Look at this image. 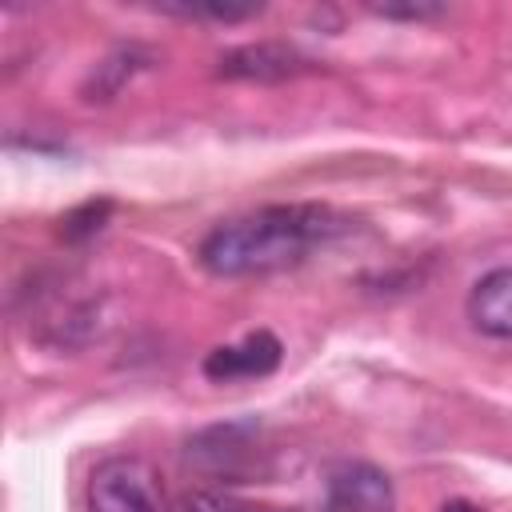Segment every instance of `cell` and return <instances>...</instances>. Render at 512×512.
<instances>
[{"label": "cell", "instance_id": "8", "mask_svg": "<svg viewBox=\"0 0 512 512\" xmlns=\"http://www.w3.org/2000/svg\"><path fill=\"white\" fill-rule=\"evenodd\" d=\"M184 504H188V512H276V508L244 500L240 492H228V488H196V492H188Z\"/></svg>", "mask_w": 512, "mask_h": 512}, {"label": "cell", "instance_id": "7", "mask_svg": "<svg viewBox=\"0 0 512 512\" xmlns=\"http://www.w3.org/2000/svg\"><path fill=\"white\" fill-rule=\"evenodd\" d=\"M308 60L284 44H248L220 60V76H244V80H284L300 72Z\"/></svg>", "mask_w": 512, "mask_h": 512}, {"label": "cell", "instance_id": "6", "mask_svg": "<svg viewBox=\"0 0 512 512\" xmlns=\"http://www.w3.org/2000/svg\"><path fill=\"white\" fill-rule=\"evenodd\" d=\"M468 320L476 332L512 340V268H492L468 292Z\"/></svg>", "mask_w": 512, "mask_h": 512}, {"label": "cell", "instance_id": "3", "mask_svg": "<svg viewBox=\"0 0 512 512\" xmlns=\"http://www.w3.org/2000/svg\"><path fill=\"white\" fill-rule=\"evenodd\" d=\"M188 464H196L200 472H208L216 480L240 484L244 476H252L260 468L256 428L252 424H220V428L200 432L188 444Z\"/></svg>", "mask_w": 512, "mask_h": 512}, {"label": "cell", "instance_id": "4", "mask_svg": "<svg viewBox=\"0 0 512 512\" xmlns=\"http://www.w3.org/2000/svg\"><path fill=\"white\" fill-rule=\"evenodd\" d=\"M392 480L376 464H340L328 476V512H392Z\"/></svg>", "mask_w": 512, "mask_h": 512}, {"label": "cell", "instance_id": "9", "mask_svg": "<svg viewBox=\"0 0 512 512\" xmlns=\"http://www.w3.org/2000/svg\"><path fill=\"white\" fill-rule=\"evenodd\" d=\"M380 16H404V20H424V16H440L444 8H428V4H416V8H372Z\"/></svg>", "mask_w": 512, "mask_h": 512}, {"label": "cell", "instance_id": "1", "mask_svg": "<svg viewBox=\"0 0 512 512\" xmlns=\"http://www.w3.org/2000/svg\"><path fill=\"white\" fill-rule=\"evenodd\" d=\"M340 232H348V216L324 204H268L216 224L200 240L196 260L212 276H268L300 264Z\"/></svg>", "mask_w": 512, "mask_h": 512}, {"label": "cell", "instance_id": "5", "mask_svg": "<svg viewBox=\"0 0 512 512\" xmlns=\"http://www.w3.org/2000/svg\"><path fill=\"white\" fill-rule=\"evenodd\" d=\"M284 348L272 332H248L236 344H220L204 356V376L208 380H256L276 372Z\"/></svg>", "mask_w": 512, "mask_h": 512}, {"label": "cell", "instance_id": "2", "mask_svg": "<svg viewBox=\"0 0 512 512\" xmlns=\"http://www.w3.org/2000/svg\"><path fill=\"white\" fill-rule=\"evenodd\" d=\"M88 512H176L164 476L144 456H108L88 476Z\"/></svg>", "mask_w": 512, "mask_h": 512}, {"label": "cell", "instance_id": "10", "mask_svg": "<svg viewBox=\"0 0 512 512\" xmlns=\"http://www.w3.org/2000/svg\"><path fill=\"white\" fill-rule=\"evenodd\" d=\"M440 512H484V508H476V504H464V500H452V504H444Z\"/></svg>", "mask_w": 512, "mask_h": 512}]
</instances>
